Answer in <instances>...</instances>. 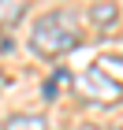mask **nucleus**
I'll return each mask as SVG.
<instances>
[{
    "instance_id": "obj_4",
    "label": "nucleus",
    "mask_w": 123,
    "mask_h": 130,
    "mask_svg": "<svg viewBox=\"0 0 123 130\" xmlns=\"http://www.w3.org/2000/svg\"><path fill=\"white\" fill-rule=\"evenodd\" d=\"M0 130H49V123L41 119V115H11Z\"/></svg>"
},
{
    "instance_id": "obj_3",
    "label": "nucleus",
    "mask_w": 123,
    "mask_h": 130,
    "mask_svg": "<svg viewBox=\"0 0 123 130\" xmlns=\"http://www.w3.org/2000/svg\"><path fill=\"white\" fill-rule=\"evenodd\" d=\"M26 4L30 0H0V30H11L26 15Z\"/></svg>"
},
{
    "instance_id": "obj_5",
    "label": "nucleus",
    "mask_w": 123,
    "mask_h": 130,
    "mask_svg": "<svg viewBox=\"0 0 123 130\" xmlns=\"http://www.w3.org/2000/svg\"><path fill=\"white\" fill-rule=\"evenodd\" d=\"M116 15H119V11H116L112 4H97V8L90 11V19H93V26H112V22H116Z\"/></svg>"
},
{
    "instance_id": "obj_6",
    "label": "nucleus",
    "mask_w": 123,
    "mask_h": 130,
    "mask_svg": "<svg viewBox=\"0 0 123 130\" xmlns=\"http://www.w3.org/2000/svg\"><path fill=\"white\" fill-rule=\"evenodd\" d=\"M0 89H4V78H0Z\"/></svg>"
},
{
    "instance_id": "obj_2",
    "label": "nucleus",
    "mask_w": 123,
    "mask_h": 130,
    "mask_svg": "<svg viewBox=\"0 0 123 130\" xmlns=\"http://www.w3.org/2000/svg\"><path fill=\"white\" fill-rule=\"evenodd\" d=\"M78 89L86 93L90 100H101V104H104V100L123 97V86H116V82L108 78L104 71H97V67H90V71H86V74L78 78Z\"/></svg>"
},
{
    "instance_id": "obj_1",
    "label": "nucleus",
    "mask_w": 123,
    "mask_h": 130,
    "mask_svg": "<svg viewBox=\"0 0 123 130\" xmlns=\"http://www.w3.org/2000/svg\"><path fill=\"white\" fill-rule=\"evenodd\" d=\"M78 41H82V30H78V19L71 11H49L30 30V48L37 56H49V60H56L63 52H75Z\"/></svg>"
}]
</instances>
